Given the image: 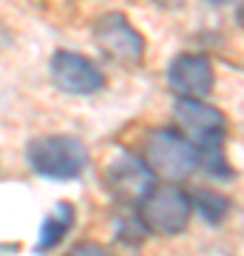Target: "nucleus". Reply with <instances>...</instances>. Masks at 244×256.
<instances>
[{
	"mask_svg": "<svg viewBox=\"0 0 244 256\" xmlns=\"http://www.w3.org/2000/svg\"><path fill=\"white\" fill-rule=\"evenodd\" d=\"M48 74L60 92L74 94V97H85V94H97L105 86V77L88 57L77 54V52H54L48 60Z\"/></svg>",
	"mask_w": 244,
	"mask_h": 256,
	"instance_id": "obj_6",
	"label": "nucleus"
},
{
	"mask_svg": "<svg viewBox=\"0 0 244 256\" xmlns=\"http://www.w3.org/2000/svg\"><path fill=\"white\" fill-rule=\"evenodd\" d=\"M176 131L188 140L196 151L205 148H216L227 137V117L216 106H208L205 100H188L179 97L176 102Z\"/></svg>",
	"mask_w": 244,
	"mask_h": 256,
	"instance_id": "obj_4",
	"label": "nucleus"
},
{
	"mask_svg": "<svg viewBox=\"0 0 244 256\" xmlns=\"http://www.w3.org/2000/svg\"><path fill=\"white\" fill-rule=\"evenodd\" d=\"M65 256H111V250L97 245V242H80V245H74Z\"/></svg>",
	"mask_w": 244,
	"mask_h": 256,
	"instance_id": "obj_12",
	"label": "nucleus"
},
{
	"mask_svg": "<svg viewBox=\"0 0 244 256\" xmlns=\"http://www.w3.org/2000/svg\"><path fill=\"white\" fill-rule=\"evenodd\" d=\"M190 202L196 205V210L202 214V220L208 222V225H222L227 220V214H230V200L219 191L202 188V191H196L190 196Z\"/></svg>",
	"mask_w": 244,
	"mask_h": 256,
	"instance_id": "obj_10",
	"label": "nucleus"
},
{
	"mask_svg": "<svg viewBox=\"0 0 244 256\" xmlns=\"http://www.w3.org/2000/svg\"><path fill=\"white\" fill-rule=\"evenodd\" d=\"M208 3H213V6H222V3H227V0H208Z\"/></svg>",
	"mask_w": 244,
	"mask_h": 256,
	"instance_id": "obj_14",
	"label": "nucleus"
},
{
	"mask_svg": "<svg viewBox=\"0 0 244 256\" xmlns=\"http://www.w3.org/2000/svg\"><path fill=\"white\" fill-rule=\"evenodd\" d=\"M199 165L205 168V174L213 176V180H233V168L227 165V156L222 151V146L199 151Z\"/></svg>",
	"mask_w": 244,
	"mask_h": 256,
	"instance_id": "obj_11",
	"label": "nucleus"
},
{
	"mask_svg": "<svg viewBox=\"0 0 244 256\" xmlns=\"http://www.w3.org/2000/svg\"><path fill=\"white\" fill-rule=\"evenodd\" d=\"M213 66L202 54H179L168 66V86L173 94L188 97V100H202L213 92Z\"/></svg>",
	"mask_w": 244,
	"mask_h": 256,
	"instance_id": "obj_8",
	"label": "nucleus"
},
{
	"mask_svg": "<svg viewBox=\"0 0 244 256\" xmlns=\"http://www.w3.org/2000/svg\"><path fill=\"white\" fill-rule=\"evenodd\" d=\"M94 43L111 63L119 66H139L145 57V37L122 12H105L94 23Z\"/></svg>",
	"mask_w": 244,
	"mask_h": 256,
	"instance_id": "obj_5",
	"label": "nucleus"
},
{
	"mask_svg": "<svg viewBox=\"0 0 244 256\" xmlns=\"http://www.w3.org/2000/svg\"><path fill=\"white\" fill-rule=\"evenodd\" d=\"M154 180L156 176L151 174V168L134 151H119L105 168V182H108L111 194L122 202H139L154 188Z\"/></svg>",
	"mask_w": 244,
	"mask_h": 256,
	"instance_id": "obj_7",
	"label": "nucleus"
},
{
	"mask_svg": "<svg viewBox=\"0 0 244 256\" xmlns=\"http://www.w3.org/2000/svg\"><path fill=\"white\" fill-rule=\"evenodd\" d=\"M156 3H159V6H176L179 0H156Z\"/></svg>",
	"mask_w": 244,
	"mask_h": 256,
	"instance_id": "obj_13",
	"label": "nucleus"
},
{
	"mask_svg": "<svg viewBox=\"0 0 244 256\" xmlns=\"http://www.w3.org/2000/svg\"><path fill=\"white\" fill-rule=\"evenodd\" d=\"M74 220H77L74 205L60 202V205H57V208L43 220V225H40V236H37V245H34L37 254H48V250H54V248L68 236V230L74 228Z\"/></svg>",
	"mask_w": 244,
	"mask_h": 256,
	"instance_id": "obj_9",
	"label": "nucleus"
},
{
	"mask_svg": "<svg viewBox=\"0 0 244 256\" xmlns=\"http://www.w3.org/2000/svg\"><path fill=\"white\" fill-rule=\"evenodd\" d=\"M26 162L37 176L65 182V180H77L85 171L88 148L82 140L68 134H48L26 146Z\"/></svg>",
	"mask_w": 244,
	"mask_h": 256,
	"instance_id": "obj_1",
	"label": "nucleus"
},
{
	"mask_svg": "<svg viewBox=\"0 0 244 256\" xmlns=\"http://www.w3.org/2000/svg\"><path fill=\"white\" fill-rule=\"evenodd\" d=\"M190 214H193L190 194L176 182L154 185L136 202V222L142 225V230H151L156 236H179L188 228Z\"/></svg>",
	"mask_w": 244,
	"mask_h": 256,
	"instance_id": "obj_2",
	"label": "nucleus"
},
{
	"mask_svg": "<svg viewBox=\"0 0 244 256\" xmlns=\"http://www.w3.org/2000/svg\"><path fill=\"white\" fill-rule=\"evenodd\" d=\"M139 156L151 168V174L162 176L165 182H179L199 168V151L176 128H154L145 137Z\"/></svg>",
	"mask_w": 244,
	"mask_h": 256,
	"instance_id": "obj_3",
	"label": "nucleus"
}]
</instances>
